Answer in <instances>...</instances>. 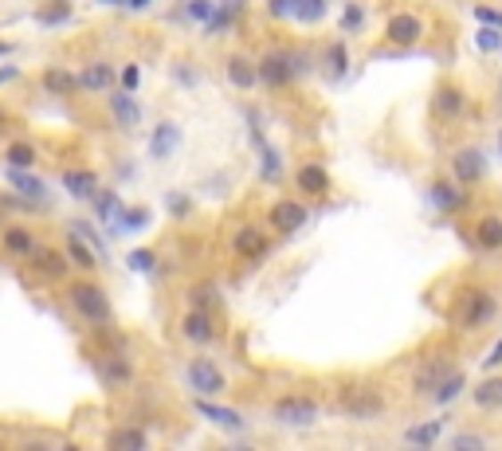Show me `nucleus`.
Listing matches in <instances>:
<instances>
[{
	"instance_id": "obj_1",
	"label": "nucleus",
	"mask_w": 502,
	"mask_h": 451,
	"mask_svg": "<svg viewBox=\"0 0 502 451\" xmlns=\"http://www.w3.org/2000/svg\"><path fill=\"white\" fill-rule=\"evenodd\" d=\"M67 307H71L83 322H91V326H106V322H114L111 294L98 287L95 279H71L67 283Z\"/></svg>"
},
{
	"instance_id": "obj_2",
	"label": "nucleus",
	"mask_w": 502,
	"mask_h": 451,
	"mask_svg": "<svg viewBox=\"0 0 502 451\" xmlns=\"http://www.w3.org/2000/svg\"><path fill=\"white\" fill-rule=\"evenodd\" d=\"M4 184H8V193L24 196L36 212L52 209V184H47L44 176H36L32 169H12V165H4Z\"/></svg>"
},
{
	"instance_id": "obj_3",
	"label": "nucleus",
	"mask_w": 502,
	"mask_h": 451,
	"mask_svg": "<svg viewBox=\"0 0 502 451\" xmlns=\"http://www.w3.org/2000/svg\"><path fill=\"white\" fill-rule=\"evenodd\" d=\"M36 248H39V235L32 232V224H24V220L0 224V255H4V259L24 263Z\"/></svg>"
},
{
	"instance_id": "obj_4",
	"label": "nucleus",
	"mask_w": 502,
	"mask_h": 451,
	"mask_svg": "<svg viewBox=\"0 0 502 451\" xmlns=\"http://www.w3.org/2000/svg\"><path fill=\"white\" fill-rule=\"evenodd\" d=\"M28 271H32V279L36 283H67V275H71V263H67V255L59 251V248H39L28 255Z\"/></svg>"
},
{
	"instance_id": "obj_5",
	"label": "nucleus",
	"mask_w": 502,
	"mask_h": 451,
	"mask_svg": "<svg viewBox=\"0 0 502 451\" xmlns=\"http://www.w3.org/2000/svg\"><path fill=\"white\" fill-rule=\"evenodd\" d=\"M338 408L346 412V416H353V420H369V416H377V412L385 408V397H381L373 385H350V389H342Z\"/></svg>"
},
{
	"instance_id": "obj_6",
	"label": "nucleus",
	"mask_w": 502,
	"mask_h": 451,
	"mask_svg": "<svg viewBox=\"0 0 502 451\" xmlns=\"http://www.w3.org/2000/svg\"><path fill=\"white\" fill-rule=\"evenodd\" d=\"M271 416L287 428H310L318 420V405L310 397H283L271 405Z\"/></svg>"
},
{
	"instance_id": "obj_7",
	"label": "nucleus",
	"mask_w": 502,
	"mask_h": 451,
	"mask_svg": "<svg viewBox=\"0 0 502 451\" xmlns=\"http://www.w3.org/2000/svg\"><path fill=\"white\" fill-rule=\"evenodd\" d=\"M185 381H189V389L196 392V397H216V392H224V373L216 369L209 357L189 361V369H185Z\"/></svg>"
},
{
	"instance_id": "obj_8",
	"label": "nucleus",
	"mask_w": 502,
	"mask_h": 451,
	"mask_svg": "<svg viewBox=\"0 0 502 451\" xmlns=\"http://www.w3.org/2000/svg\"><path fill=\"white\" fill-rule=\"evenodd\" d=\"M63 255H67V263H71V271L95 275L98 267H103V259H98V251H95L91 243H86L78 232H71V228H67V235H63Z\"/></svg>"
},
{
	"instance_id": "obj_9",
	"label": "nucleus",
	"mask_w": 502,
	"mask_h": 451,
	"mask_svg": "<svg viewBox=\"0 0 502 451\" xmlns=\"http://www.w3.org/2000/svg\"><path fill=\"white\" fill-rule=\"evenodd\" d=\"M75 78H78V91H86V94H106L114 86V78H118V71L106 59H91L86 67H78L75 71Z\"/></svg>"
},
{
	"instance_id": "obj_10",
	"label": "nucleus",
	"mask_w": 502,
	"mask_h": 451,
	"mask_svg": "<svg viewBox=\"0 0 502 451\" xmlns=\"http://www.w3.org/2000/svg\"><path fill=\"white\" fill-rule=\"evenodd\" d=\"M255 75H259V83H267V86H287L294 78V63H291V55H283V52H267L259 63H255Z\"/></svg>"
},
{
	"instance_id": "obj_11",
	"label": "nucleus",
	"mask_w": 502,
	"mask_h": 451,
	"mask_svg": "<svg viewBox=\"0 0 502 451\" xmlns=\"http://www.w3.org/2000/svg\"><path fill=\"white\" fill-rule=\"evenodd\" d=\"M59 184H63V193L71 196V201H78V204H91V196H95L98 189H103V184H98V173H95V169H63Z\"/></svg>"
},
{
	"instance_id": "obj_12",
	"label": "nucleus",
	"mask_w": 502,
	"mask_h": 451,
	"mask_svg": "<svg viewBox=\"0 0 502 451\" xmlns=\"http://www.w3.org/2000/svg\"><path fill=\"white\" fill-rule=\"evenodd\" d=\"M490 314H495V299H490L487 291H467L464 307H459V326L475 330V326H483Z\"/></svg>"
},
{
	"instance_id": "obj_13",
	"label": "nucleus",
	"mask_w": 502,
	"mask_h": 451,
	"mask_svg": "<svg viewBox=\"0 0 502 451\" xmlns=\"http://www.w3.org/2000/svg\"><path fill=\"white\" fill-rule=\"evenodd\" d=\"M39 86H44L47 94H55V98H71V94H78V78H75V71H67V67H44L39 71Z\"/></svg>"
},
{
	"instance_id": "obj_14",
	"label": "nucleus",
	"mask_w": 502,
	"mask_h": 451,
	"mask_svg": "<svg viewBox=\"0 0 502 451\" xmlns=\"http://www.w3.org/2000/svg\"><path fill=\"white\" fill-rule=\"evenodd\" d=\"M181 333H185V341H193V346H209V341L216 338L212 314L209 310H189L181 318Z\"/></svg>"
},
{
	"instance_id": "obj_15",
	"label": "nucleus",
	"mask_w": 502,
	"mask_h": 451,
	"mask_svg": "<svg viewBox=\"0 0 502 451\" xmlns=\"http://www.w3.org/2000/svg\"><path fill=\"white\" fill-rule=\"evenodd\" d=\"M98 377H103V385L106 389H122V385H130V361L122 357V353H103L98 357Z\"/></svg>"
},
{
	"instance_id": "obj_16",
	"label": "nucleus",
	"mask_w": 502,
	"mask_h": 451,
	"mask_svg": "<svg viewBox=\"0 0 502 451\" xmlns=\"http://www.w3.org/2000/svg\"><path fill=\"white\" fill-rule=\"evenodd\" d=\"M111 118L122 130H134L137 122H142V106H137V98L130 94V91H111Z\"/></svg>"
},
{
	"instance_id": "obj_17",
	"label": "nucleus",
	"mask_w": 502,
	"mask_h": 451,
	"mask_svg": "<svg viewBox=\"0 0 502 451\" xmlns=\"http://www.w3.org/2000/svg\"><path fill=\"white\" fill-rule=\"evenodd\" d=\"M177 145H181V126L177 122H157V130L150 137V157L165 161V157L177 153Z\"/></svg>"
},
{
	"instance_id": "obj_18",
	"label": "nucleus",
	"mask_w": 502,
	"mask_h": 451,
	"mask_svg": "<svg viewBox=\"0 0 502 451\" xmlns=\"http://www.w3.org/2000/svg\"><path fill=\"white\" fill-rule=\"evenodd\" d=\"M32 20L39 28H63L75 20V8H71V0H47V4H39L32 12Z\"/></svg>"
},
{
	"instance_id": "obj_19",
	"label": "nucleus",
	"mask_w": 502,
	"mask_h": 451,
	"mask_svg": "<svg viewBox=\"0 0 502 451\" xmlns=\"http://www.w3.org/2000/svg\"><path fill=\"white\" fill-rule=\"evenodd\" d=\"M271 224H275V232H299L307 224V209L294 201H279L271 209Z\"/></svg>"
},
{
	"instance_id": "obj_20",
	"label": "nucleus",
	"mask_w": 502,
	"mask_h": 451,
	"mask_svg": "<svg viewBox=\"0 0 502 451\" xmlns=\"http://www.w3.org/2000/svg\"><path fill=\"white\" fill-rule=\"evenodd\" d=\"M235 255L248 259V263L263 259V255H267V235H263L259 228H240L235 232Z\"/></svg>"
},
{
	"instance_id": "obj_21",
	"label": "nucleus",
	"mask_w": 502,
	"mask_h": 451,
	"mask_svg": "<svg viewBox=\"0 0 502 451\" xmlns=\"http://www.w3.org/2000/svg\"><path fill=\"white\" fill-rule=\"evenodd\" d=\"M91 204H95V220L103 224V228H114V220L122 216V209H126V201L118 193H106V189H98L95 196H91Z\"/></svg>"
},
{
	"instance_id": "obj_22",
	"label": "nucleus",
	"mask_w": 502,
	"mask_h": 451,
	"mask_svg": "<svg viewBox=\"0 0 502 451\" xmlns=\"http://www.w3.org/2000/svg\"><path fill=\"white\" fill-rule=\"evenodd\" d=\"M196 412H201L209 424H216V428H224V431H243V416L240 412H232V408H220V405H209V400H196Z\"/></svg>"
},
{
	"instance_id": "obj_23",
	"label": "nucleus",
	"mask_w": 502,
	"mask_h": 451,
	"mask_svg": "<svg viewBox=\"0 0 502 451\" xmlns=\"http://www.w3.org/2000/svg\"><path fill=\"white\" fill-rule=\"evenodd\" d=\"M420 20L412 16V12H400V16H392L389 20V44H400V47H408V44H416L420 39Z\"/></svg>"
},
{
	"instance_id": "obj_24",
	"label": "nucleus",
	"mask_w": 502,
	"mask_h": 451,
	"mask_svg": "<svg viewBox=\"0 0 502 451\" xmlns=\"http://www.w3.org/2000/svg\"><path fill=\"white\" fill-rule=\"evenodd\" d=\"M36 161H39V150L28 137H12L4 145V165H12V169H36Z\"/></svg>"
},
{
	"instance_id": "obj_25",
	"label": "nucleus",
	"mask_w": 502,
	"mask_h": 451,
	"mask_svg": "<svg viewBox=\"0 0 502 451\" xmlns=\"http://www.w3.org/2000/svg\"><path fill=\"white\" fill-rule=\"evenodd\" d=\"M106 447H114V451H145L150 447V436H145L142 428L122 424V428H114L111 436H106Z\"/></svg>"
},
{
	"instance_id": "obj_26",
	"label": "nucleus",
	"mask_w": 502,
	"mask_h": 451,
	"mask_svg": "<svg viewBox=\"0 0 502 451\" xmlns=\"http://www.w3.org/2000/svg\"><path fill=\"white\" fill-rule=\"evenodd\" d=\"M464 106H467V98L459 86H440L436 94H432V111H436L440 118H459L464 114Z\"/></svg>"
},
{
	"instance_id": "obj_27",
	"label": "nucleus",
	"mask_w": 502,
	"mask_h": 451,
	"mask_svg": "<svg viewBox=\"0 0 502 451\" xmlns=\"http://www.w3.org/2000/svg\"><path fill=\"white\" fill-rule=\"evenodd\" d=\"M228 83L240 86V91H251L255 83H259V75H255V63L248 55H232L228 59Z\"/></svg>"
},
{
	"instance_id": "obj_28",
	"label": "nucleus",
	"mask_w": 502,
	"mask_h": 451,
	"mask_svg": "<svg viewBox=\"0 0 502 451\" xmlns=\"http://www.w3.org/2000/svg\"><path fill=\"white\" fill-rule=\"evenodd\" d=\"M299 189H302V193H310V196H322V193L330 189V173L322 169L318 161L302 165V169H299Z\"/></svg>"
},
{
	"instance_id": "obj_29",
	"label": "nucleus",
	"mask_w": 502,
	"mask_h": 451,
	"mask_svg": "<svg viewBox=\"0 0 502 451\" xmlns=\"http://www.w3.org/2000/svg\"><path fill=\"white\" fill-rule=\"evenodd\" d=\"M150 220H153L150 209H137V204H134V209H122V216L114 220L111 232H114V235H134V232L150 228Z\"/></svg>"
},
{
	"instance_id": "obj_30",
	"label": "nucleus",
	"mask_w": 502,
	"mask_h": 451,
	"mask_svg": "<svg viewBox=\"0 0 502 451\" xmlns=\"http://www.w3.org/2000/svg\"><path fill=\"white\" fill-rule=\"evenodd\" d=\"M451 373V365H448V357H432L428 365H420V373H416V392H432Z\"/></svg>"
},
{
	"instance_id": "obj_31",
	"label": "nucleus",
	"mask_w": 502,
	"mask_h": 451,
	"mask_svg": "<svg viewBox=\"0 0 502 451\" xmlns=\"http://www.w3.org/2000/svg\"><path fill=\"white\" fill-rule=\"evenodd\" d=\"M456 173H459V181H479V176L487 173L483 153L479 150H459L456 153Z\"/></svg>"
},
{
	"instance_id": "obj_32",
	"label": "nucleus",
	"mask_w": 502,
	"mask_h": 451,
	"mask_svg": "<svg viewBox=\"0 0 502 451\" xmlns=\"http://www.w3.org/2000/svg\"><path fill=\"white\" fill-rule=\"evenodd\" d=\"M428 201H432V209H440V212H456L459 204H464V196H459L451 184H444V181H436L428 189Z\"/></svg>"
},
{
	"instance_id": "obj_33",
	"label": "nucleus",
	"mask_w": 502,
	"mask_h": 451,
	"mask_svg": "<svg viewBox=\"0 0 502 451\" xmlns=\"http://www.w3.org/2000/svg\"><path fill=\"white\" fill-rule=\"evenodd\" d=\"M444 436V420H428V424H416L405 431V444H416V447H428Z\"/></svg>"
},
{
	"instance_id": "obj_34",
	"label": "nucleus",
	"mask_w": 502,
	"mask_h": 451,
	"mask_svg": "<svg viewBox=\"0 0 502 451\" xmlns=\"http://www.w3.org/2000/svg\"><path fill=\"white\" fill-rule=\"evenodd\" d=\"M475 405L479 408H502V377H487L483 385H475Z\"/></svg>"
},
{
	"instance_id": "obj_35",
	"label": "nucleus",
	"mask_w": 502,
	"mask_h": 451,
	"mask_svg": "<svg viewBox=\"0 0 502 451\" xmlns=\"http://www.w3.org/2000/svg\"><path fill=\"white\" fill-rule=\"evenodd\" d=\"M464 389H467V377H464V373H456V369H451L448 377L440 381L436 389H432V397H436L440 405H451V400H456V397H459V392H464Z\"/></svg>"
},
{
	"instance_id": "obj_36",
	"label": "nucleus",
	"mask_w": 502,
	"mask_h": 451,
	"mask_svg": "<svg viewBox=\"0 0 502 451\" xmlns=\"http://www.w3.org/2000/svg\"><path fill=\"white\" fill-rule=\"evenodd\" d=\"M475 240H479V248H487V251L502 248V220H498V216H487V220H479Z\"/></svg>"
},
{
	"instance_id": "obj_37",
	"label": "nucleus",
	"mask_w": 502,
	"mask_h": 451,
	"mask_svg": "<svg viewBox=\"0 0 502 451\" xmlns=\"http://www.w3.org/2000/svg\"><path fill=\"white\" fill-rule=\"evenodd\" d=\"M255 137V145H259V157H263V181H279L283 169H279V153L271 150L267 142H263V134H251Z\"/></svg>"
},
{
	"instance_id": "obj_38",
	"label": "nucleus",
	"mask_w": 502,
	"mask_h": 451,
	"mask_svg": "<svg viewBox=\"0 0 502 451\" xmlns=\"http://www.w3.org/2000/svg\"><path fill=\"white\" fill-rule=\"evenodd\" d=\"M126 267L137 271V275H153V271H157V251H150V248H134L130 255H126Z\"/></svg>"
},
{
	"instance_id": "obj_39",
	"label": "nucleus",
	"mask_w": 502,
	"mask_h": 451,
	"mask_svg": "<svg viewBox=\"0 0 502 451\" xmlns=\"http://www.w3.org/2000/svg\"><path fill=\"white\" fill-rule=\"evenodd\" d=\"M67 228H71V232H78V235H83V240H86V243H91V248L98 251V259H103V263H106V259H111V251H106V243H103V240H98V232H95V228H91V224H86V220H67Z\"/></svg>"
},
{
	"instance_id": "obj_40",
	"label": "nucleus",
	"mask_w": 502,
	"mask_h": 451,
	"mask_svg": "<svg viewBox=\"0 0 502 451\" xmlns=\"http://www.w3.org/2000/svg\"><path fill=\"white\" fill-rule=\"evenodd\" d=\"M189 302H193V310H209V314H212V307H216L220 299H216V287H212V283H196V287L189 291Z\"/></svg>"
},
{
	"instance_id": "obj_41",
	"label": "nucleus",
	"mask_w": 502,
	"mask_h": 451,
	"mask_svg": "<svg viewBox=\"0 0 502 451\" xmlns=\"http://www.w3.org/2000/svg\"><path fill=\"white\" fill-rule=\"evenodd\" d=\"M326 63H330V75H333V78H346V71H350V55H346V44H330V52H326Z\"/></svg>"
},
{
	"instance_id": "obj_42",
	"label": "nucleus",
	"mask_w": 502,
	"mask_h": 451,
	"mask_svg": "<svg viewBox=\"0 0 502 451\" xmlns=\"http://www.w3.org/2000/svg\"><path fill=\"white\" fill-rule=\"evenodd\" d=\"M326 12V0H291V16L299 20H322Z\"/></svg>"
},
{
	"instance_id": "obj_43",
	"label": "nucleus",
	"mask_w": 502,
	"mask_h": 451,
	"mask_svg": "<svg viewBox=\"0 0 502 451\" xmlns=\"http://www.w3.org/2000/svg\"><path fill=\"white\" fill-rule=\"evenodd\" d=\"M114 83L118 86H122V91H137V86H142V67H137V63H126L122 67V71H118V78H114Z\"/></svg>"
},
{
	"instance_id": "obj_44",
	"label": "nucleus",
	"mask_w": 502,
	"mask_h": 451,
	"mask_svg": "<svg viewBox=\"0 0 502 451\" xmlns=\"http://www.w3.org/2000/svg\"><path fill=\"white\" fill-rule=\"evenodd\" d=\"M475 44H479V52H498L502 47V28H479V36H475Z\"/></svg>"
},
{
	"instance_id": "obj_45",
	"label": "nucleus",
	"mask_w": 502,
	"mask_h": 451,
	"mask_svg": "<svg viewBox=\"0 0 502 451\" xmlns=\"http://www.w3.org/2000/svg\"><path fill=\"white\" fill-rule=\"evenodd\" d=\"M212 8H216V4H212V0H189V4H185V8H181V12H185V16H189V20H193V24H204V20H209V16H212Z\"/></svg>"
},
{
	"instance_id": "obj_46",
	"label": "nucleus",
	"mask_w": 502,
	"mask_h": 451,
	"mask_svg": "<svg viewBox=\"0 0 502 451\" xmlns=\"http://www.w3.org/2000/svg\"><path fill=\"white\" fill-rule=\"evenodd\" d=\"M165 209H169V216H177V220H185V216L193 212V204H189V196L185 193H169L165 196Z\"/></svg>"
},
{
	"instance_id": "obj_47",
	"label": "nucleus",
	"mask_w": 502,
	"mask_h": 451,
	"mask_svg": "<svg viewBox=\"0 0 502 451\" xmlns=\"http://www.w3.org/2000/svg\"><path fill=\"white\" fill-rule=\"evenodd\" d=\"M20 63H4V59H0V91H4V86H12V83H20Z\"/></svg>"
},
{
	"instance_id": "obj_48",
	"label": "nucleus",
	"mask_w": 502,
	"mask_h": 451,
	"mask_svg": "<svg viewBox=\"0 0 502 451\" xmlns=\"http://www.w3.org/2000/svg\"><path fill=\"white\" fill-rule=\"evenodd\" d=\"M475 16H479V24H487V28H502V12L498 8H490V4H479Z\"/></svg>"
},
{
	"instance_id": "obj_49",
	"label": "nucleus",
	"mask_w": 502,
	"mask_h": 451,
	"mask_svg": "<svg viewBox=\"0 0 502 451\" xmlns=\"http://www.w3.org/2000/svg\"><path fill=\"white\" fill-rule=\"evenodd\" d=\"M451 447H456V451H479V447H483V436H471V431H464V436H456V439H451Z\"/></svg>"
},
{
	"instance_id": "obj_50",
	"label": "nucleus",
	"mask_w": 502,
	"mask_h": 451,
	"mask_svg": "<svg viewBox=\"0 0 502 451\" xmlns=\"http://www.w3.org/2000/svg\"><path fill=\"white\" fill-rule=\"evenodd\" d=\"M361 20H366V16H361V8H358V4H350V8H346V16H342V28H346V32H358Z\"/></svg>"
},
{
	"instance_id": "obj_51",
	"label": "nucleus",
	"mask_w": 502,
	"mask_h": 451,
	"mask_svg": "<svg viewBox=\"0 0 502 451\" xmlns=\"http://www.w3.org/2000/svg\"><path fill=\"white\" fill-rule=\"evenodd\" d=\"M267 8H271L275 20H287L291 16V0H267Z\"/></svg>"
},
{
	"instance_id": "obj_52",
	"label": "nucleus",
	"mask_w": 502,
	"mask_h": 451,
	"mask_svg": "<svg viewBox=\"0 0 502 451\" xmlns=\"http://www.w3.org/2000/svg\"><path fill=\"white\" fill-rule=\"evenodd\" d=\"M153 0H122V12H145Z\"/></svg>"
},
{
	"instance_id": "obj_53",
	"label": "nucleus",
	"mask_w": 502,
	"mask_h": 451,
	"mask_svg": "<svg viewBox=\"0 0 502 451\" xmlns=\"http://www.w3.org/2000/svg\"><path fill=\"white\" fill-rule=\"evenodd\" d=\"M483 365H487V369H495V365H502V341H498V346H495V349H490V357L483 361Z\"/></svg>"
},
{
	"instance_id": "obj_54",
	"label": "nucleus",
	"mask_w": 502,
	"mask_h": 451,
	"mask_svg": "<svg viewBox=\"0 0 502 451\" xmlns=\"http://www.w3.org/2000/svg\"><path fill=\"white\" fill-rule=\"evenodd\" d=\"M12 52H16V44H12V39H4V36H0V59H8Z\"/></svg>"
},
{
	"instance_id": "obj_55",
	"label": "nucleus",
	"mask_w": 502,
	"mask_h": 451,
	"mask_svg": "<svg viewBox=\"0 0 502 451\" xmlns=\"http://www.w3.org/2000/svg\"><path fill=\"white\" fill-rule=\"evenodd\" d=\"M95 4H103V8H122V0H95Z\"/></svg>"
},
{
	"instance_id": "obj_56",
	"label": "nucleus",
	"mask_w": 502,
	"mask_h": 451,
	"mask_svg": "<svg viewBox=\"0 0 502 451\" xmlns=\"http://www.w3.org/2000/svg\"><path fill=\"white\" fill-rule=\"evenodd\" d=\"M0 126H4V111H0Z\"/></svg>"
},
{
	"instance_id": "obj_57",
	"label": "nucleus",
	"mask_w": 502,
	"mask_h": 451,
	"mask_svg": "<svg viewBox=\"0 0 502 451\" xmlns=\"http://www.w3.org/2000/svg\"><path fill=\"white\" fill-rule=\"evenodd\" d=\"M0 224H4V209H0Z\"/></svg>"
}]
</instances>
